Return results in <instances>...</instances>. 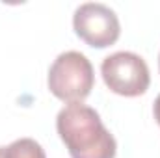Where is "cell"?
<instances>
[{"instance_id":"obj_1","label":"cell","mask_w":160,"mask_h":158,"mask_svg":"<svg viewBox=\"0 0 160 158\" xmlns=\"http://www.w3.org/2000/svg\"><path fill=\"white\" fill-rule=\"evenodd\" d=\"M56 130L71 158H116V138L102 125L101 116L82 102L60 110Z\"/></svg>"},{"instance_id":"obj_2","label":"cell","mask_w":160,"mask_h":158,"mask_svg":"<svg viewBox=\"0 0 160 158\" xmlns=\"http://www.w3.org/2000/svg\"><path fill=\"white\" fill-rule=\"evenodd\" d=\"M95 73L91 62L77 50L62 52L48 69V89L63 102H82L93 89Z\"/></svg>"},{"instance_id":"obj_3","label":"cell","mask_w":160,"mask_h":158,"mask_svg":"<svg viewBox=\"0 0 160 158\" xmlns=\"http://www.w3.org/2000/svg\"><path fill=\"white\" fill-rule=\"evenodd\" d=\"M101 75L110 91L121 97H140L149 89L151 75L145 60L134 52H114L102 60Z\"/></svg>"},{"instance_id":"obj_4","label":"cell","mask_w":160,"mask_h":158,"mask_svg":"<svg viewBox=\"0 0 160 158\" xmlns=\"http://www.w3.org/2000/svg\"><path fill=\"white\" fill-rule=\"evenodd\" d=\"M73 28L82 41L95 48H106L119 39L121 26L114 9L99 2H88L77 7Z\"/></svg>"},{"instance_id":"obj_5","label":"cell","mask_w":160,"mask_h":158,"mask_svg":"<svg viewBox=\"0 0 160 158\" xmlns=\"http://www.w3.org/2000/svg\"><path fill=\"white\" fill-rule=\"evenodd\" d=\"M0 158H47V155L36 140L21 138L8 147H0Z\"/></svg>"},{"instance_id":"obj_6","label":"cell","mask_w":160,"mask_h":158,"mask_svg":"<svg viewBox=\"0 0 160 158\" xmlns=\"http://www.w3.org/2000/svg\"><path fill=\"white\" fill-rule=\"evenodd\" d=\"M153 114H155V119H157V123L160 125V95L157 97V101H155V106H153Z\"/></svg>"},{"instance_id":"obj_7","label":"cell","mask_w":160,"mask_h":158,"mask_svg":"<svg viewBox=\"0 0 160 158\" xmlns=\"http://www.w3.org/2000/svg\"><path fill=\"white\" fill-rule=\"evenodd\" d=\"M158 67H160V58H158Z\"/></svg>"}]
</instances>
